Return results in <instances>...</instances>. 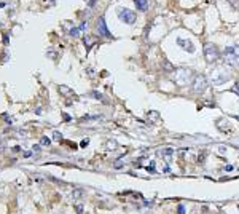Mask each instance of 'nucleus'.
Instances as JSON below:
<instances>
[{
	"mask_svg": "<svg viewBox=\"0 0 239 214\" xmlns=\"http://www.w3.org/2000/svg\"><path fill=\"white\" fill-rule=\"evenodd\" d=\"M175 42H177V45L180 46L182 50H185V51H188V53H195L196 51V46H195V43L190 40V38H183V37H177L175 38Z\"/></svg>",
	"mask_w": 239,
	"mask_h": 214,
	"instance_id": "obj_7",
	"label": "nucleus"
},
{
	"mask_svg": "<svg viewBox=\"0 0 239 214\" xmlns=\"http://www.w3.org/2000/svg\"><path fill=\"white\" fill-rule=\"evenodd\" d=\"M204 56H206V61L209 62V64L214 62V61H217L219 56H220L219 48H217L214 43H206L204 45Z\"/></svg>",
	"mask_w": 239,
	"mask_h": 214,
	"instance_id": "obj_5",
	"label": "nucleus"
},
{
	"mask_svg": "<svg viewBox=\"0 0 239 214\" xmlns=\"http://www.w3.org/2000/svg\"><path fill=\"white\" fill-rule=\"evenodd\" d=\"M118 18H120L124 24H136V21H137L136 13L129 8H118Z\"/></svg>",
	"mask_w": 239,
	"mask_h": 214,
	"instance_id": "obj_4",
	"label": "nucleus"
},
{
	"mask_svg": "<svg viewBox=\"0 0 239 214\" xmlns=\"http://www.w3.org/2000/svg\"><path fill=\"white\" fill-rule=\"evenodd\" d=\"M231 78V74L228 72L226 69L219 67V69H214L212 70V83L214 85H222L225 81H228Z\"/></svg>",
	"mask_w": 239,
	"mask_h": 214,
	"instance_id": "obj_3",
	"label": "nucleus"
},
{
	"mask_svg": "<svg viewBox=\"0 0 239 214\" xmlns=\"http://www.w3.org/2000/svg\"><path fill=\"white\" fill-rule=\"evenodd\" d=\"M69 34H70L72 37H78V34H80V29H78V27H72Z\"/></svg>",
	"mask_w": 239,
	"mask_h": 214,
	"instance_id": "obj_13",
	"label": "nucleus"
},
{
	"mask_svg": "<svg viewBox=\"0 0 239 214\" xmlns=\"http://www.w3.org/2000/svg\"><path fill=\"white\" fill-rule=\"evenodd\" d=\"M107 147H109V149H117V142H115V141H109V142H107Z\"/></svg>",
	"mask_w": 239,
	"mask_h": 214,
	"instance_id": "obj_16",
	"label": "nucleus"
},
{
	"mask_svg": "<svg viewBox=\"0 0 239 214\" xmlns=\"http://www.w3.org/2000/svg\"><path fill=\"white\" fill-rule=\"evenodd\" d=\"M177 213H178V214H185V206H183V205H178V206H177Z\"/></svg>",
	"mask_w": 239,
	"mask_h": 214,
	"instance_id": "obj_17",
	"label": "nucleus"
},
{
	"mask_svg": "<svg viewBox=\"0 0 239 214\" xmlns=\"http://www.w3.org/2000/svg\"><path fill=\"white\" fill-rule=\"evenodd\" d=\"M93 97H96V99H104V97H102V96H101V94H99V93H96V91H94V93H93Z\"/></svg>",
	"mask_w": 239,
	"mask_h": 214,
	"instance_id": "obj_22",
	"label": "nucleus"
},
{
	"mask_svg": "<svg viewBox=\"0 0 239 214\" xmlns=\"http://www.w3.org/2000/svg\"><path fill=\"white\" fill-rule=\"evenodd\" d=\"M134 2H136L137 10H140V11H147V10H148V5H150L148 0H134Z\"/></svg>",
	"mask_w": 239,
	"mask_h": 214,
	"instance_id": "obj_9",
	"label": "nucleus"
},
{
	"mask_svg": "<svg viewBox=\"0 0 239 214\" xmlns=\"http://www.w3.org/2000/svg\"><path fill=\"white\" fill-rule=\"evenodd\" d=\"M147 171L148 173H155V162H151L150 166H147Z\"/></svg>",
	"mask_w": 239,
	"mask_h": 214,
	"instance_id": "obj_18",
	"label": "nucleus"
},
{
	"mask_svg": "<svg viewBox=\"0 0 239 214\" xmlns=\"http://www.w3.org/2000/svg\"><path fill=\"white\" fill-rule=\"evenodd\" d=\"M54 137H56L57 141H59V139H62V136L59 134V131H54Z\"/></svg>",
	"mask_w": 239,
	"mask_h": 214,
	"instance_id": "obj_23",
	"label": "nucleus"
},
{
	"mask_svg": "<svg viewBox=\"0 0 239 214\" xmlns=\"http://www.w3.org/2000/svg\"><path fill=\"white\" fill-rule=\"evenodd\" d=\"M3 43H5V45H8V37H7V35L3 37Z\"/></svg>",
	"mask_w": 239,
	"mask_h": 214,
	"instance_id": "obj_26",
	"label": "nucleus"
},
{
	"mask_svg": "<svg viewBox=\"0 0 239 214\" xmlns=\"http://www.w3.org/2000/svg\"><path fill=\"white\" fill-rule=\"evenodd\" d=\"M83 193H85V192H83V189H75V190L72 192V197L75 198V200H78V198L83 197Z\"/></svg>",
	"mask_w": 239,
	"mask_h": 214,
	"instance_id": "obj_11",
	"label": "nucleus"
},
{
	"mask_svg": "<svg viewBox=\"0 0 239 214\" xmlns=\"http://www.w3.org/2000/svg\"><path fill=\"white\" fill-rule=\"evenodd\" d=\"M86 27H88V24H86L85 21H83V23L80 24V27H78V29H80V30H86Z\"/></svg>",
	"mask_w": 239,
	"mask_h": 214,
	"instance_id": "obj_21",
	"label": "nucleus"
},
{
	"mask_svg": "<svg viewBox=\"0 0 239 214\" xmlns=\"http://www.w3.org/2000/svg\"><path fill=\"white\" fill-rule=\"evenodd\" d=\"M41 144H43V146H49V144H51V141H49L46 136H43V137H41Z\"/></svg>",
	"mask_w": 239,
	"mask_h": 214,
	"instance_id": "obj_15",
	"label": "nucleus"
},
{
	"mask_svg": "<svg viewBox=\"0 0 239 214\" xmlns=\"http://www.w3.org/2000/svg\"><path fill=\"white\" fill-rule=\"evenodd\" d=\"M113 166L117 168V170H120V168H123V166H124V163H123V160H117V162L113 163Z\"/></svg>",
	"mask_w": 239,
	"mask_h": 214,
	"instance_id": "obj_14",
	"label": "nucleus"
},
{
	"mask_svg": "<svg viewBox=\"0 0 239 214\" xmlns=\"http://www.w3.org/2000/svg\"><path fill=\"white\" fill-rule=\"evenodd\" d=\"M191 77H193V70L190 67H180V69H175L174 75H172V81L183 86L191 80Z\"/></svg>",
	"mask_w": 239,
	"mask_h": 214,
	"instance_id": "obj_1",
	"label": "nucleus"
},
{
	"mask_svg": "<svg viewBox=\"0 0 239 214\" xmlns=\"http://www.w3.org/2000/svg\"><path fill=\"white\" fill-rule=\"evenodd\" d=\"M163 66H164V70H166V72H172V70H174V66L171 64V62L166 59V58L163 59Z\"/></svg>",
	"mask_w": 239,
	"mask_h": 214,
	"instance_id": "obj_10",
	"label": "nucleus"
},
{
	"mask_svg": "<svg viewBox=\"0 0 239 214\" xmlns=\"http://www.w3.org/2000/svg\"><path fill=\"white\" fill-rule=\"evenodd\" d=\"M225 62L231 67H239V45L226 46L225 48Z\"/></svg>",
	"mask_w": 239,
	"mask_h": 214,
	"instance_id": "obj_2",
	"label": "nucleus"
},
{
	"mask_svg": "<svg viewBox=\"0 0 239 214\" xmlns=\"http://www.w3.org/2000/svg\"><path fill=\"white\" fill-rule=\"evenodd\" d=\"M75 209H77L78 214H81V213H83V205H77V206H75Z\"/></svg>",
	"mask_w": 239,
	"mask_h": 214,
	"instance_id": "obj_20",
	"label": "nucleus"
},
{
	"mask_svg": "<svg viewBox=\"0 0 239 214\" xmlns=\"http://www.w3.org/2000/svg\"><path fill=\"white\" fill-rule=\"evenodd\" d=\"M86 146H88V139H86V141H83V142H81V147H86Z\"/></svg>",
	"mask_w": 239,
	"mask_h": 214,
	"instance_id": "obj_25",
	"label": "nucleus"
},
{
	"mask_svg": "<svg viewBox=\"0 0 239 214\" xmlns=\"http://www.w3.org/2000/svg\"><path fill=\"white\" fill-rule=\"evenodd\" d=\"M59 91L61 93H64V96H72V89L70 88H67V86H59Z\"/></svg>",
	"mask_w": 239,
	"mask_h": 214,
	"instance_id": "obj_12",
	"label": "nucleus"
},
{
	"mask_svg": "<svg viewBox=\"0 0 239 214\" xmlns=\"http://www.w3.org/2000/svg\"><path fill=\"white\" fill-rule=\"evenodd\" d=\"M85 45L91 46V45H93V38H91V37H85Z\"/></svg>",
	"mask_w": 239,
	"mask_h": 214,
	"instance_id": "obj_19",
	"label": "nucleus"
},
{
	"mask_svg": "<svg viewBox=\"0 0 239 214\" xmlns=\"http://www.w3.org/2000/svg\"><path fill=\"white\" fill-rule=\"evenodd\" d=\"M207 77L206 75H198V77H195V80H193V91L195 93H203L204 89L207 88Z\"/></svg>",
	"mask_w": 239,
	"mask_h": 214,
	"instance_id": "obj_6",
	"label": "nucleus"
},
{
	"mask_svg": "<svg viewBox=\"0 0 239 214\" xmlns=\"http://www.w3.org/2000/svg\"><path fill=\"white\" fill-rule=\"evenodd\" d=\"M97 34L99 35H102V37H107V38H110L112 37V34L109 32V29H107V24H105V19L104 18H99V21H97Z\"/></svg>",
	"mask_w": 239,
	"mask_h": 214,
	"instance_id": "obj_8",
	"label": "nucleus"
},
{
	"mask_svg": "<svg viewBox=\"0 0 239 214\" xmlns=\"http://www.w3.org/2000/svg\"><path fill=\"white\" fill-rule=\"evenodd\" d=\"M94 3H96V0H89V2H88V7H89V8H93Z\"/></svg>",
	"mask_w": 239,
	"mask_h": 214,
	"instance_id": "obj_24",
	"label": "nucleus"
}]
</instances>
